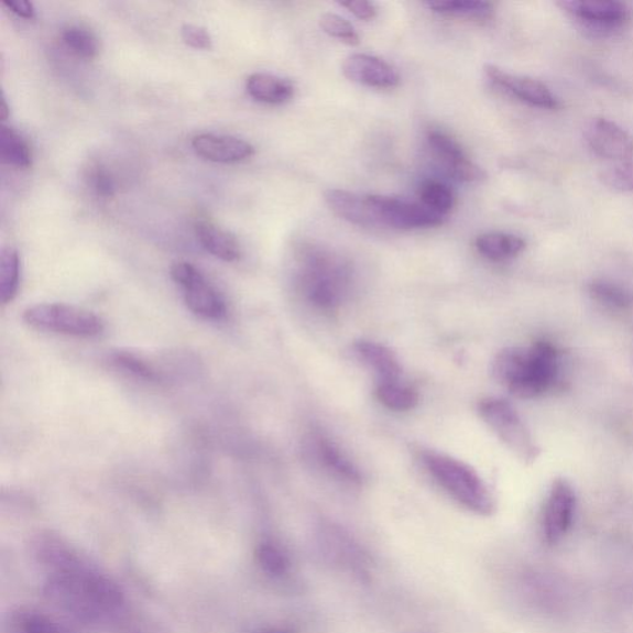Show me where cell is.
Wrapping results in <instances>:
<instances>
[{"mask_svg":"<svg viewBox=\"0 0 633 633\" xmlns=\"http://www.w3.org/2000/svg\"><path fill=\"white\" fill-rule=\"evenodd\" d=\"M479 415L498 438L525 465H534L541 448L517 410L504 399L480 401Z\"/></svg>","mask_w":633,"mask_h":633,"instance_id":"4","label":"cell"},{"mask_svg":"<svg viewBox=\"0 0 633 633\" xmlns=\"http://www.w3.org/2000/svg\"><path fill=\"white\" fill-rule=\"evenodd\" d=\"M559 370V351L546 340L502 349L491 364V374L498 383L522 400L548 393L558 383Z\"/></svg>","mask_w":633,"mask_h":633,"instance_id":"1","label":"cell"},{"mask_svg":"<svg viewBox=\"0 0 633 633\" xmlns=\"http://www.w3.org/2000/svg\"><path fill=\"white\" fill-rule=\"evenodd\" d=\"M63 39L66 46L80 58L92 59L99 53L98 39L87 29L69 26L65 30Z\"/></svg>","mask_w":633,"mask_h":633,"instance_id":"28","label":"cell"},{"mask_svg":"<svg viewBox=\"0 0 633 633\" xmlns=\"http://www.w3.org/2000/svg\"><path fill=\"white\" fill-rule=\"evenodd\" d=\"M476 247L491 261H505L519 257L526 249V241L514 234L491 232L478 237Z\"/></svg>","mask_w":633,"mask_h":633,"instance_id":"19","label":"cell"},{"mask_svg":"<svg viewBox=\"0 0 633 633\" xmlns=\"http://www.w3.org/2000/svg\"><path fill=\"white\" fill-rule=\"evenodd\" d=\"M434 12L476 20H488L494 14V7L484 0H438L428 3Z\"/></svg>","mask_w":633,"mask_h":633,"instance_id":"21","label":"cell"},{"mask_svg":"<svg viewBox=\"0 0 633 633\" xmlns=\"http://www.w3.org/2000/svg\"><path fill=\"white\" fill-rule=\"evenodd\" d=\"M349 10L351 14H354L358 19L364 20V22H370L378 15V9L374 3L365 2V0H349V2L340 3Z\"/></svg>","mask_w":633,"mask_h":633,"instance_id":"35","label":"cell"},{"mask_svg":"<svg viewBox=\"0 0 633 633\" xmlns=\"http://www.w3.org/2000/svg\"><path fill=\"white\" fill-rule=\"evenodd\" d=\"M599 178L607 187L620 193H633V161L602 170Z\"/></svg>","mask_w":633,"mask_h":633,"instance_id":"31","label":"cell"},{"mask_svg":"<svg viewBox=\"0 0 633 633\" xmlns=\"http://www.w3.org/2000/svg\"><path fill=\"white\" fill-rule=\"evenodd\" d=\"M585 137L592 153L602 159L620 161L633 156V137L612 120L592 119Z\"/></svg>","mask_w":633,"mask_h":633,"instance_id":"11","label":"cell"},{"mask_svg":"<svg viewBox=\"0 0 633 633\" xmlns=\"http://www.w3.org/2000/svg\"><path fill=\"white\" fill-rule=\"evenodd\" d=\"M23 319L34 329L79 338L96 337L105 330V320L96 314L64 304L29 307L24 310Z\"/></svg>","mask_w":633,"mask_h":633,"instance_id":"5","label":"cell"},{"mask_svg":"<svg viewBox=\"0 0 633 633\" xmlns=\"http://www.w3.org/2000/svg\"><path fill=\"white\" fill-rule=\"evenodd\" d=\"M428 143L436 155L444 161L448 171L468 159L463 148L460 146L456 139L444 132H438V130H432L428 133Z\"/></svg>","mask_w":633,"mask_h":633,"instance_id":"27","label":"cell"},{"mask_svg":"<svg viewBox=\"0 0 633 633\" xmlns=\"http://www.w3.org/2000/svg\"><path fill=\"white\" fill-rule=\"evenodd\" d=\"M376 396L381 404L394 411H410L418 404L417 391L399 381H388L380 383L376 389Z\"/></svg>","mask_w":633,"mask_h":633,"instance_id":"24","label":"cell"},{"mask_svg":"<svg viewBox=\"0 0 633 633\" xmlns=\"http://www.w3.org/2000/svg\"><path fill=\"white\" fill-rule=\"evenodd\" d=\"M589 294L598 304L609 308L627 310L633 308V294L611 281L596 280L590 283Z\"/></svg>","mask_w":633,"mask_h":633,"instance_id":"23","label":"cell"},{"mask_svg":"<svg viewBox=\"0 0 633 633\" xmlns=\"http://www.w3.org/2000/svg\"><path fill=\"white\" fill-rule=\"evenodd\" d=\"M257 558L260 567L271 576H283L288 569L287 556L270 542L258 547Z\"/></svg>","mask_w":633,"mask_h":633,"instance_id":"30","label":"cell"},{"mask_svg":"<svg viewBox=\"0 0 633 633\" xmlns=\"http://www.w3.org/2000/svg\"><path fill=\"white\" fill-rule=\"evenodd\" d=\"M365 200L375 226L406 230L438 227L445 222L444 216L422 204L388 196H368Z\"/></svg>","mask_w":633,"mask_h":633,"instance_id":"6","label":"cell"},{"mask_svg":"<svg viewBox=\"0 0 633 633\" xmlns=\"http://www.w3.org/2000/svg\"><path fill=\"white\" fill-rule=\"evenodd\" d=\"M269 633H291V632H288V631H271Z\"/></svg>","mask_w":633,"mask_h":633,"instance_id":"38","label":"cell"},{"mask_svg":"<svg viewBox=\"0 0 633 633\" xmlns=\"http://www.w3.org/2000/svg\"><path fill=\"white\" fill-rule=\"evenodd\" d=\"M196 154L218 164H236L254 155L255 149L243 139L232 135L205 133L193 140Z\"/></svg>","mask_w":633,"mask_h":633,"instance_id":"13","label":"cell"},{"mask_svg":"<svg viewBox=\"0 0 633 633\" xmlns=\"http://www.w3.org/2000/svg\"><path fill=\"white\" fill-rule=\"evenodd\" d=\"M424 463L428 473L460 505L482 516L495 511V499L484 480L463 461L429 450L424 454Z\"/></svg>","mask_w":633,"mask_h":633,"instance_id":"3","label":"cell"},{"mask_svg":"<svg viewBox=\"0 0 633 633\" xmlns=\"http://www.w3.org/2000/svg\"><path fill=\"white\" fill-rule=\"evenodd\" d=\"M309 449L314 451L318 463L327 469L340 480L348 481L350 484H360L363 480L359 469L341 451L334 441L321 435L310 436L308 439Z\"/></svg>","mask_w":633,"mask_h":633,"instance_id":"14","label":"cell"},{"mask_svg":"<svg viewBox=\"0 0 633 633\" xmlns=\"http://www.w3.org/2000/svg\"><path fill=\"white\" fill-rule=\"evenodd\" d=\"M328 207L341 219L360 227L375 226L365 198L345 189H328L325 193Z\"/></svg>","mask_w":633,"mask_h":633,"instance_id":"18","label":"cell"},{"mask_svg":"<svg viewBox=\"0 0 633 633\" xmlns=\"http://www.w3.org/2000/svg\"><path fill=\"white\" fill-rule=\"evenodd\" d=\"M0 156L3 163L18 168H29L33 164L32 149L26 140L13 128H0Z\"/></svg>","mask_w":633,"mask_h":633,"instance_id":"20","label":"cell"},{"mask_svg":"<svg viewBox=\"0 0 633 633\" xmlns=\"http://www.w3.org/2000/svg\"><path fill=\"white\" fill-rule=\"evenodd\" d=\"M9 116V107L7 103V99L3 95L2 97V103H0V119L6 120Z\"/></svg>","mask_w":633,"mask_h":633,"instance_id":"37","label":"cell"},{"mask_svg":"<svg viewBox=\"0 0 633 633\" xmlns=\"http://www.w3.org/2000/svg\"><path fill=\"white\" fill-rule=\"evenodd\" d=\"M576 505V491L568 480L558 478L552 482L544 512V535L548 545H557L568 534Z\"/></svg>","mask_w":633,"mask_h":633,"instance_id":"9","label":"cell"},{"mask_svg":"<svg viewBox=\"0 0 633 633\" xmlns=\"http://www.w3.org/2000/svg\"><path fill=\"white\" fill-rule=\"evenodd\" d=\"M3 4L20 18L32 20L36 17V10L28 0H4Z\"/></svg>","mask_w":633,"mask_h":633,"instance_id":"36","label":"cell"},{"mask_svg":"<svg viewBox=\"0 0 633 633\" xmlns=\"http://www.w3.org/2000/svg\"><path fill=\"white\" fill-rule=\"evenodd\" d=\"M171 277L184 290L190 313L207 319H222L227 315L223 296L196 266L181 261L171 268Z\"/></svg>","mask_w":633,"mask_h":633,"instance_id":"7","label":"cell"},{"mask_svg":"<svg viewBox=\"0 0 633 633\" xmlns=\"http://www.w3.org/2000/svg\"><path fill=\"white\" fill-rule=\"evenodd\" d=\"M297 261V287L309 305L330 313L346 303L354 284L348 260L327 249L307 245Z\"/></svg>","mask_w":633,"mask_h":633,"instance_id":"2","label":"cell"},{"mask_svg":"<svg viewBox=\"0 0 633 633\" xmlns=\"http://www.w3.org/2000/svg\"><path fill=\"white\" fill-rule=\"evenodd\" d=\"M20 285V258L14 248L0 254V303L8 305L17 297Z\"/></svg>","mask_w":633,"mask_h":633,"instance_id":"22","label":"cell"},{"mask_svg":"<svg viewBox=\"0 0 633 633\" xmlns=\"http://www.w3.org/2000/svg\"><path fill=\"white\" fill-rule=\"evenodd\" d=\"M86 179L88 186L95 190V194L103 197H113L117 193V183L114 176L107 166L95 163L87 168Z\"/></svg>","mask_w":633,"mask_h":633,"instance_id":"32","label":"cell"},{"mask_svg":"<svg viewBox=\"0 0 633 633\" xmlns=\"http://www.w3.org/2000/svg\"><path fill=\"white\" fill-rule=\"evenodd\" d=\"M354 349L359 358L375 371L380 383L399 381L402 374V367L393 350L370 340L358 341Z\"/></svg>","mask_w":633,"mask_h":633,"instance_id":"15","label":"cell"},{"mask_svg":"<svg viewBox=\"0 0 633 633\" xmlns=\"http://www.w3.org/2000/svg\"><path fill=\"white\" fill-rule=\"evenodd\" d=\"M184 42L194 48L210 50L214 46L212 36L203 26L186 24L183 26Z\"/></svg>","mask_w":633,"mask_h":633,"instance_id":"34","label":"cell"},{"mask_svg":"<svg viewBox=\"0 0 633 633\" xmlns=\"http://www.w3.org/2000/svg\"><path fill=\"white\" fill-rule=\"evenodd\" d=\"M419 198L422 205L426 206L434 212L446 216L454 209L456 197L446 184L438 181H426L419 188Z\"/></svg>","mask_w":633,"mask_h":633,"instance_id":"25","label":"cell"},{"mask_svg":"<svg viewBox=\"0 0 633 633\" xmlns=\"http://www.w3.org/2000/svg\"><path fill=\"white\" fill-rule=\"evenodd\" d=\"M559 6L581 25L600 33L615 32L630 19L629 8L615 0H563Z\"/></svg>","mask_w":633,"mask_h":633,"instance_id":"8","label":"cell"},{"mask_svg":"<svg viewBox=\"0 0 633 633\" xmlns=\"http://www.w3.org/2000/svg\"><path fill=\"white\" fill-rule=\"evenodd\" d=\"M110 361L117 369L140 380L150 381V383H159L163 380V375L150 361L132 353V351H117L110 357Z\"/></svg>","mask_w":633,"mask_h":633,"instance_id":"26","label":"cell"},{"mask_svg":"<svg viewBox=\"0 0 633 633\" xmlns=\"http://www.w3.org/2000/svg\"><path fill=\"white\" fill-rule=\"evenodd\" d=\"M19 633H59L52 621L43 615L29 614L20 615L18 620Z\"/></svg>","mask_w":633,"mask_h":633,"instance_id":"33","label":"cell"},{"mask_svg":"<svg viewBox=\"0 0 633 633\" xmlns=\"http://www.w3.org/2000/svg\"><path fill=\"white\" fill-rule=\"evenodd\" d=\"M341 72L349 80L374 88H394L400 84L396 68L384 59L367 54H353L345 59Z\"/></svg>","mask_w":633,"mask_h":633,"instance_id":"12","label":"cell"},{"mask_svg":"<svg viewBox=\"0 0 633 633\" xmlns=\"http://www.w3.org/2000/svg\"><path fill=\"white\" fill-rule=\"evenodd\" d=\"M196 236L200 245L217 259L233 263L241 257L237 238L208 220H199L196 225Z\"/></svg>","mask_w":633,"mask_h":633,"instance_id":"16","label":"cell"},{"mask_svg":"<svg viewBox=\"0 0 633 633\" xmlns=\"http://www.w3.org/2000/svg\"><path fill=\"white\" fill-rule=\"evenodd\" d=\"M247 90L251 98L266 105H283L295 95V87L286 78L258 73L247 79Z\"/></svg>","mask_w":633,"mask_h":633,"instance_id":"17","label":"cell"},{"mask_svg":"<svg viewBox=\"0 0 633 633\" xmlns=\"http://www.w3.org/2000/svg\"><path fill=\"white\" fill-rule=\"evenodd\" d=\"M484 72L496 87L531 107L555 110L560 108V100L541 80L512 75L494 65H487Z\"/></svg>","mask_w":633,"mask_h":633,"instance_id":"10","label":"cell"},{"mask_svg":"<svg viewBox=\"0 0 633 633\" xmlns=\"http://www.w3.org/2000/svg\"><path fill=\"white\" fill-rule=\"evenodd\" d=\"M319 26L329 36L338 39L348 45L357 46L360 43V36L354 26L351 25L348 20L337 14H321L319 18Z\"/></svg>","mask_w":633,"mask_h":633,"instance_id":"29","label":"cell"}]
</instances>
